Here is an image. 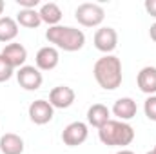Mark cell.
<instances>
[{
  "mask_svg": "<svg viewBox=\"0 0 156 154\" xmlns=\"http://www.w3.org/2000/svg\"><path fill=\"white\" fill-rule=\"evenodd\" d=\"M144 7H145V11H147L151 16H154L156 18V0H145Z\"/></svg>",
  "mask_w": 156,
  "mask_h": 154,
  "instance_id": "22",
  "label": "cell"
},
{
  "mask_svg": "<svg viewBox=\"0 0 156 154\" xmlns=\"http://www.w3.org/2000/svg\"><path fill=\"white\" fill-rule=\"evenodd\" d=\"M16 4H18L22 9H35L40 4V0H16Z\"/></svg>",
  "mask_w": 156,
  "mask_h": 154,
  "instance_id": "21",
  "label": "cell"
},
{
  "mask_svg": "<svg viewBox=\"0 0 156 154\" xmlns=\"http://www.w3.org/2000/svg\"><path fill=\"white\" fill-rule=\"evenodd\" d=\"M98 138L107 147H127L134 140V129L127 121L109 120L104 127L98 129Z\"/></svg>",
  "mask_w": 156,
  "mask_h": 154,
  "instance_id": "3",
  "label": "cell"
},
{
  "mask_svg": "<svg viewBox=\"0 0 156 154\" xmlns=\"http://www.w3.org/2000/svg\"><path fill=\"white\" fill-rule=\"evenodd\" d=\"M75 98H76V93L67 87V85H58L55 89H51L49 93V103L55 107V109H67L75 103Z\"/></svg>",
  "mask_w": 156,
  "mask_h": 154,
  "instance_id": "10",
  "label": "cell"
},
{
  "mask_svg": "<svg viewBox=\"0 0 156 154\" xmlns=\"http://www.w3.org/2000/svg\"><path fill=\"white\" fill-rule=\"evenodd\" d=\"M18 35V24L11 16H2L0 18V42L7 44L13 42Z\"/></svg>",
  "mask_w": 156,
  "mask_h": 154,
  "instance_id": "17",
  "label": "cell"
},
{
  "mask_svg": "<svg viewBox=\"0 0 156 154\" xmlns=\"http://www.w3.org/2000/svg\"><path fill=\"white\" fill-rule=\"evenodd\" d=\"M87 136H89V131H87V125L83 121H73L62 131V142L67 147L82 145L87 140Z\"/></svg>",
  "mask_w": 156,
  "mask_h": 154,
  "instance_id": "6",
  "label": "cell"
},
{
  "mask_svg": "<svg viewBox=\"0 0 156 154\" xmlns=\"http://www.w3.org/2000/svg\"><path fill=\"white\" fill-rule=\"evenodd\" d=\"M60 62V53L56 47L53 45H45L38 49L37 56H35V64H37V69L40 71H53Z\"/></svg>",
  "mask_w": 156,
  "mask_h": 154,
  "instance_id": "11",
  "label": "cell"
},
{
  "mask_svg": "<svg viewBox=\"0 0 156 154\" xmlns=\"http://www.w3.org/2000/svg\"><path fill=\"white\" fill-rule=\"evenodd\" d=\"M109 120H111V111L107 109V105H104V103H93L89 107V111H87V121H89V125L100 129Z\"/></svg>",
  "mask_w": 156,
  "mask_h": 154,
  "instance_id": "14",
  "label": "cell"
},
{
  "mask_svg": "<svg viewBox=\"0 0 156 154\" xmlns=\"http://www.w3.org/2000/svg\"><path fill=\"white\" fill-rule=\"evenodd\" d=\"M13 73H15V69L5 62V58L0 54V83L2 82H7L9 78L13 76Z\"/></svg>",
  "mask_w": 156,
  "mask_h": 154,
  "instance_id": "20",
  "label": "cell"
},
{
  "mask_svg": "<svg viewBox=\"0 0 156 154\" xmlns=\"http://www.w3.org/2000/svg\"><path fill=\"white\" fill-rule=\"evenodd\" d=\"M149 35H151V40H154V42H156V24H153V26H151Z\"/></svg>",
  "mask_w": 156,
  "mask_h": 154,
  "instance_id": "23",
  "label": "cell"
},
{
  "mask_svg": "<svg viewBox=\"0 0 156 154\" xmlns=\"http://www.w3.org/2000/svg\"><path fill=\"white\" fill-rule=\"evenodd\" d=\"M136 111H138L136 102H134L133 98H129V96L118 98L116 102H115V105H113V114L116 116L120 121H129V120H133V118L136 116Z\"/></svg>",
  "mask_w": 156,
  "mask_h": 154,
  "instance_id": "13",
  "label": "cell"
},
{
  "mask_svg": "<svg viewBox=\"0 0 156 154\" xmlns=\"http://www.w3.org/2000/svg\"><path fill=\"white\" fill-rule=\"evenodd\" d=\"M55 116V107L47 100H35L29 105V120L37 125H45L53 120Z\"/></svg>",
  "mask_w": 156,
  "mask_h": 154,
  "instance_id": "9",
  "label": "cell"
},
{
  "mask_svg": "<svg viewBox=\"0 0 156 154\" xmlns=\"http://www.w3.org/2000/svg\"><path fill=\"white\" fill-rule=\"evenodd\" d=\"M75 18L78 24H82L83 27H96L104 22L105 18V11L100 4H93V2H83L80 4L75 11Z\"/></svg>",
  "mask_w": 156,
  "mask_h": 154,
  "instance_id": "4",
  "label": "cell"
},
{
  "mask_svg": "<svg viewBox=\"0 0 156 154\" xmlns=\"http://www.w3.org/2000/svg\"><path fill=\"white\" fill-rule=\"evenodd\" d=\"M16 24L22 27H27V29H37L42 24V20H40V15L37 9H20L16 15Z\"/></svg>",
  "mask_w": 156,
  "mask_h": 154,
  "instance_id": "18",
  "label": "cell"
},
{
  "mask_svg": "<svg viewBox=\"0 0 156 154\" xmlns=\"http://www.w3.org/2000/svg\"><path fill=\"white\" fill-rule=\"evenodd\" d=\"M118 45V33L113 27H100L94 33V47L100 53L111 54Z\"/></svg>",
  "mask_w": 156,
  "mask_h": 154,
  "instance_id": "8",
  "label": "cell"
},
{
  "mask_svg": "<svg viewBox=\"0 0 156 154\" xmlns=\"http://www.w3.org/2000/svg\"><path fill=\"white\" fill-rule=\"evenodd\" d=\"M16 80L20 83L22 89L26 91H38L42 87L44 76L40 73V69H37L35 65H24L16 71Z\"/></svg>",
  "mask_w": 156,
  "mask_h": 154,
  "instance_id": "5",
  "label": "cell"
},
{
  "mask_svg": "<svg viewBox=\"0 0 156 154\" xmlns=\"http://www.w3.org/2000/svg\"><path fill=\"white\" fill-rule=\"evenodd\" d=\"M4 9H5V4H4V0H0V18H2V13H4Z\"/></svg>",
  "mask_w": 156,
  "mask_h": 154,
  "instance_id": "24",
  "label": "cell"
},
{
  "mask_svg": "<svg viewBox=\"0 0 156 154\" xmlns=\"http://www.w3.org/2000/svg\"><path fill=\"white\" fill-rule=\"evenodd\" d=\"M147 154H154V152H153V151H151V152H147Z\"/></svg>",
  "mask_w": 156,
  "mask_h": 154,
  "instance_id": "27",
  "label": "cell"
},
{
  "mask_svg": "<svg viewBox=\"0 0 156 154\" xmlns=\"http://www.w3.org/2000/svg\"><path fill=\"white\" fill-rule=\"evenodd\" d=\"M144 111H145V116L151 120V121H156V94L154 96H149L144 103Z\"/></svg>",
  "mask_w": 156,
  "mask_h": 154,
  "instance_id": "19",
  "label": "cell"
},
{
  "mask_svg": "<svg viewBox=\"0 0 156 154\" xmlns=\"http://www.w3.org/2000/svg\"><path fill=\"white\" fill-rule=\"evenodd\" d=\"M94 80L105 91H115L122 85V60L115 54H104L93 67Z\"/></svg>",
  "mask_w": 156,
  "mask_h": 154,
  "instance_id": "1",
  "label": "cell"
},
{
  "mask_svg": "<svg viewBox=\"0 0 156 154\" xmlns=\"http://www.w3.org/2000/svg\"><path fill=\"white\" fill-rule=\"evenodd\" d=\"M38 15H40V20H42L44 24H47L49 27H53V26H60V20H62V16H64L60 5L55 4V2L42 4Z\"/></svg>",
  "mask_w": 156,
  "mask_h": 154,
  "instance_id": "15",
  "label": "cell"
},
{
  "mask_svg": "<svg viewBox=\"0 0 156 154\" xmlns=\"http://www.w3.org/2000/svg\"><path fill=\"white\" fill-rule=\"evenodd\" d=\"M116 154H134L133 151H127V149H122V151H118Z\"/></svg>",
  "mask_w": 156,
  "mask_h": 154,
  "instance_id": "25",
  "label": "cell"
},
{
  "mask_svg": "<svg viewBox=\"0 0 156 154\" xmlns=\"http://www.w3.org/2000/svg\"><path fill=\"white\" fill-rule=\"evenodd\" d=\"M0 54L5 58V62H7L13 69L24 67V65H26V60H27V49H26L22 44H18V42L7 44V45L2 49Z\"/></svg>",
  "mask_w": 156,
  "mask_h": 154,
  "instance_id": "7",
  "label": "cell"
},
{
  "mask_svg": "<svg viewBox=\"0 0 156 154\" xmlns=\"http://www.w3.org/2000/svg\"><path fill=\"white\" fill-rule=\"evenodd\" d=\"M0 151H2V154H22L24 152V140L15 132H5L0 138Z\"/></svg>",
  "mask_w": 156,
  "mask_h": 154,
  "instance_id": "16",
  "label": "cell"
},
{
  "mask_svg": "<svg viewBox=\"0 0 156 154\" xmlns=\"http://www.w3.org/2000/svg\"><path fill=\"white\" fill-rule=\"evenodd\" d=\"M45 38L49 44H53V47L67 51V53L80 51L85 44L83 31L71 26H53L45 31Z\"/></svg>",
  "mask_w": 156,
  "mask_h": 154,
  "instance_id": "2",
  "label": "cell"
},
{
  "mask_svg": "<svg viewBox=\"0 0 156 154\" xmlns=\"http://www.w3.org/2000/svg\"><path fill=\"white\" fill-rule=\"evenodd\" d=\"M136 83H138V89L144 94L154 96L156 94V67H153V65L144 67L138 73V76H136Z\"/></svg>",
  "mask_w": 156,
  "mask_h": 154,
  "instance_id": "12",
  "label": "cell"
},
{
  "mask_svg": "<svg viewBox=\"0 0 156 154\" xmlns=\"http://www.w3.org/2000/svg\"><path fill=\"white\" fill-rule=\"evenodd\" d=\"M153 152H154V154H156V145H154V149H153Z\"/></svg>",
  "mask_w": 156,
  "mask_h": 154,
  "instance_id": "26",
  "label": "cell"
}]
</instances>
